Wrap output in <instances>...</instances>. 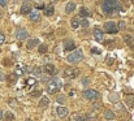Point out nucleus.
<instances>
[{
  "label": "nucleus",
  "mask_w": 134,
  "mask_h": 121,
  "mask_svg": "<svg viewBox=\"0 0 134 121\" xmlns=\"http://www.w3.org/2000/svg\"><path fill=\"white\" fill-rule=\"evenodd\" d=\"M86 121H89V120H86Z\"/></svg>",
  "instance_id": "44"
},
{
  "label": "nucleus",
  "mask_w": 134,
  "mask_h": 121,
  "mask_svg": "<svg viewBox=\"0 0 134 121\" xmlns=\"http://www.w3.org/2000/svg\"><path fill=\"white\" fill-rule=\"evenodd\" d=\"M104 117L107 119V120H113L115 117H116V115L112 112V111H109V109H107L105 112H104Z\"/></svg>",
  "instance_id": "20"
},
{
  "label": "nucleus",
  "mask_w": 134,
  "mask_h": 121,
  "mask_svg": "<svg viewBox=\"0 0 134 121\" xmlns=\"http://www.w3.org/2000/svg\"><path fill=\"white\" fill-rule=\"evenodd\" d=\"M1 119H4V113H3V111L0 109V120H1Z\"/></svg>",
  "instance_id": "39"
},
{
  "label": "nucleus",
  "mask_w": 134,
  "mask_h": 121,
  "mask_svg": "<svg viewBox=\"0 0 134 121\" xmlns=\"http://www.w3.org/2000/svg\"><path fill=\"white\" fill-rule=\"evenodd\" d=\"M57 102L64 103V102H65V96H59V98H57Z\"/></svg>",
  "instance_id": "36"
},
{
  "label": "nucleus",
  "mask_w": 134,
  "mask_h": 121,
  "mask_svg": "<svg viewBox=\"0 0 134 121\" xmlns=\"http://www.w3.org/2000/svg\"><path fill=\"white\" fill-rule=\"evenodd\" d=\"M80 14L85 18V17H89L90 16V12H89V9L87 8H85V7H82L81 9H80Z\"/></svg>",
  "instance_id": "22"
},
{
  "label": "nucleus",
  "mask_w": 134,
  "mask_h": 121,
  "mask_svg": "<svg viewBox=\"0 0 134 121\" xmlns=\"http://www.w3.org/2000/svg\"><path fill=\"white\" fill-rule=\"evenodd\" d=\"M125 102H126V104H128V106L134 107V96L133 95H128V96L125 98Z\"/></svg>",
  "instance_id": "23"
},
{
  "label": "nucleus",
  "mask_w": 134,
  "mask_h": 121,
  "mask_svg": "<svg viewBox=\"0 0 134 121\" xmlns=\"http://www.w3.org/2000/svg\"><path fill=\"white\" fill-rule=\"evenodd\" d=\"M91 52H92V53L99 55V53H100V50H99V48H92V50H91Z\"/></svg>",
  "instance_id": "35"
},
{
  "label": "nucleus",
  "mask_w": 134,
  "mask_h": 121,
  "mask_svg": "<svg viewBox=\"0 0 134 121\" xmlns=\"http://www.w3.org/2000/svg\"><path fill=\"white\" fill-rule=\"evenodd\" d=\"M82 60H83V53H82L81 50H76L73 53H70V55L68 56V61H69V63H73V64L80 63V61H82Z\"/></svg>",
  "instance_id": "2"
},
{
  "label": "nucleus",
  "mask_w": 134,
  "mask_h": 121,
  "mask_svg": "<svg viewBox=\"0 0 134 121\" xmlns=\"http://www.w3.org/2000/svg\"><path fill=\"white\" fill-rule=\"evenodd\" d=\"M94 37H95V40H96V42H103L104 33H103L100 29H95V30H94Z\"/></svg>",
  "instance_id": "11"
},
{
  "label": "nucleus",
  "mask_w": 134,
  "mask_h": 121,
  "mask_svg": "<svg viewBox=\"0 0 134 121\" xmlns=\"http://www.w3.org/2000/svg\"><path fill=\"white\" fill-rule=\"evenodd\" d=\"M117 28H119V30H124V29L126 28V25H125L124 21H119V26H117Z\"/></svg>",
  "instance_id": "31"
},
{
  "label": "nucleus",
  "mask_w": 134,
  "mask_h": 121,
  "mask_svg": "<svg viewBox=\"0 0 134 121\" xmlns=\"http://www.w3.org/2000/svg\"><path fill=\"white\" fill-rule=\"evenodd\" d=\"M74 120L76 121H86L87 120V115H81V113H78V115H76Z\"/></svg>",
  "instance_id": "25"
},
{
  "label": "nucleus",
  "mask_w": 134,
  "mask_h": 121,
  "mask_svg": "<svg viewBox=\"0 0 134 121\" xmlns=\"http://www.w3.org/2000/svg\"><path fill=\"white\" fill-rule=\"evenodd\" d=\"M29 18H30V21H33V22H39L41 21V14L38 13V12H30V14H29Z\"/></svg>",
  "instance_id": "12"
},
{
  "label": "nucleus",
  "mask_w": 134,
  "mask_h": 121,
  "mask_svg": "<svg viewBox=\"0 0 134 121\" xmlns=\"http://www.w3.org/2000/svg\"><path fill=\"white\" fill-rule=\"evenodd\" d=\"M74 9H76V4H74L73 1H70V3H68V4L65 5V12H66V13H72Z\"/></svg>",
  "instance_id": "17"
},
{
  "label": "nucleus",
  "mask_w": 134,
  "mask_h": 121,
  "mask_svg": "<svg viewBox=\"0 0 134 121\" xmlns=\"http://www.w3.org/2000/svg\"><path fill=\"white\" fill-rule=\"evenodd\" d=\"M124 40H125L128 44H132V42H133V37H132V35H129V34H126V35L124 37Z\"/></svg>",
  "instance_id": "29"
},
{
  "label": "nucleus",
  "mask_w": 134,
  "mask_h": 121,
  "mask_svg": "<svg viewBox=\"0 0 134 121\" xmlns=\"http://www.w3.org/2000/svg\"><path fill=\"white\" fill-rule=\"evenodd\" d=\"M30 72H31L34 76H37V77H39V76L42 74V69H41L39 67H33V68H30Z\"/></svg>",
  "instance_id": "19"
},
{
  "label": "nucleus",
  "mask_w": 134,
  "mask_h": 121,
  "mask_svg": "<svg viewBox=\"0 0 134 121\" xmlns=\"http://www.w3.org/2000/svg\"><path fill=\"white\" fill-rule=\"evenodd\" d=\"M81 82H82V85H89V78H83V80L81 81Z\"/></svg>",
  "instance_id": "38"
},
{
  "label": "nucleus",
  "mask_w": 134,
  "mask_h": 121,
  "mask_svg": "<svg viewBox=\"0 0 134 121\" xmlns=\"http://www.w3.org/2000/svg\"><path fill=\"white\" fill-rule=\"evenodd\" d=\"M64 50L65 51H74L76 50V43L73 40H66L64 43Z\"/></svg>",
  "instance_id": "10"
},
{
  "label": "nucleus",
  "mask_w": 134,
  "mask_h": 121,
  "mask_svg": "<svg viewBox=\"0 0 134 121\" xmlns=\"http://www.w3.org/2000/svg\"><path fill=\"white\" fill-rule=\"evenodd\" d=\"M13 120H14V115L12 112L4 113V121H13Z\"/></svg>",
  "instance_id": "24"
},
{
  "label": "nucleus",
  "mask_w": 134,
  "mask_h": 121,
  "mask_svg": "<svg viewBox=\"0 0 134 121\" xmlns=\"http://www.w3.org/2000/svg\"><path fill=\"white\" fill-rule=\"evenodd\" d=\"M102 9L105 14H112L121 10V4L119 3V0H103Z\"/></svg>",
  "instance_id": "1"
},
{
  "label": "nucleus",
  "mask_w": 134,
  "mask_h": 121,
  "mask_svg": "<svg viewBox=\"0 0 134 121\" xmlns=\"http://www.w3.org/2000/svg\"><path fill=\"white\" fill-rule=\"evenodd\" d=\"M7 4H8V0H0V5L1 7H5Z\"/></svg>",
  "instance_id": "37"
},
{
  "label": "nucleus",
  "mask_w": 134,
  "mask_h": 121,
  "mask_svg": "<svg viewBox=\"0 0 134 121\" xmlns=\"http://www.w3.org/2000/svg\"><path fill=\"white\" fill-rule=\"evenodd\" d=\"M53 12H55V8H53V5H52V4L47 5V7L44 8V10H43V13H44L47 17H51V16H53Z\"/></svg>",
  "instance_id": "13"
},
{
  "label": "nucleus",
  "mask_w": 134,
  "mask_h": 121,
  "mask_svg": "<svg viewBox=\"0 0 134 121\" xmlns=\"http://www.w3.org/2000/svg\"><path fill=\"white\" fill-rule=\"evenodd\" d=\"M18 80V74H16V73H10L8 77H7V81H8V83L9 85H14L16 82Z\"/></svg>",
  "instance_id": "14"
},
{
  "label": "nucleus",
  "mask_w": 134,
  "mask_h": 121,
  "mask_svg": "<svg viewBox=\"0 0 134 121\" xmlns=\"http://www.w3.org/2000/svg\"><path fill=\"white\" fill-rule=\"evenodd\" d=\"M64 74H65V77H68V78H76V77H78V74H80V69H77V68H74V67H69V68H66V69L64 70Z\"/></svg>",
  "instance_id": "5"
},
{
  "label": "nucleus",
  "mask_w": 134,
  "mask_h": 121,
  "mask_svg": "<svg viewBox=\"0 0 134 121\" xmlns=\"http://www.w3.org/2000/svg\"><path fill=\"white\" fill-rule=\"evenodd\" d=\"M80 25H82L83 28H87V26H89V21H87L86 18H83L82 21H80Z\"/></svg>",
  "instance_id": "32"
},
{
  "label": "nucleus",
  "mask_w": 134,
  "mask_h": 121,
  "mask_svg": "<svg viewBox=\"0 0 134 121\" xmlns=\"http://www.w3.org/2000/svg\"><path fill=\"white\" fill-rule=\"evenodd\" d=\"M43 70H44L47 74H53L55 73V67H53V64H46L44 67H43Z\"/></svg>",
  "instance_id": "15"
},
{
  "label": "nucleus",
  "mask_w": 134,
  "mask_h": 121,
  "mask_svg": "<svg viewBox=\"0 0 134 121\" xmlns=\"http://www.w3.org/2000/svg\"><path fill=\"white\" fill-rule=\"evenodd\" d=\"M3 64H4V67H10V60L9 59H4Z\"/></svg>",
  "instance_id": "33"
},
{
  "label": "nucleus",
  "mask_w": 134,
  "mask_h": 121,
  "mask_svg": "<svg viewBox=\"0 0 134 121\" xmlns=\"http://www.w3.org/2000/svg\"><path fill=\"white\" fill-rule=\"evenodd\" d=\"M83 98L87 99V100H96L99 98V92L96 90H92V89H87L83 91Z\"/></svg>",
  "instance_id": "4"
},
{
  "label": "nucleus",
  "mask_w": 134,
  "mask_h": 121,
  "mask_svg": "<svg viewBox=\"0 0 134 121\" xmlns=\"http://www.w3.org/2000/svg\"><path fill=\"white\" fill-rule=\"evenodd\" d=\"M4 42H5V35H4V34L0 31V44H3Z\"/></svg>",
  "instance_id": "34"
},
{
  "label": "nucleus",
  "mask_w": 134,
  "mask_h": 121,
  "mask_svg": "<svg viewBox=\"0 0 134 121\" xmlns=\"http://www.w3.org/2000/svg\"><path fill=\"white\" fill-rule=\"evenodd\" d=\"M33 10V7H31V4H29V3H25V4H22V7H21V14H30V12Z\"/></svg>",
  "instance_id": "9"
},
{
  "label": "nucleus",
  "mask_w": 134,
  "mask_h": 121,
  "mask_svg": "<svg viewBox=\"0 0 134 121\" xmlns=\"http://www.w3.org/2000/svg\"><path fill=\"white\" fill-rule=\"evenodd\" d=\"M53 121H55V120H53Z\"/></svg>",
  "instance_id": "45"
},
{
  "label": "nucleus",
  "mask_w": 134,
  "mask_h": 121,
  "mask_svg": "<svg viewBox=\"0 0 134 121\" xmlns=\"http://www.w3.org/2000/svg\"><path fill=\"white\" fill-rule=\"evenodd\" d=\"M26 72V67H21V65H18L17 68H16V74H24Z\"/></svg>",
  "instance_id": "26"
},
{
  "label": "nucleus",
  "mask_w": 134,
  "mask_h": 121,
  "mask_svg": "<svg viewBox=\"0 0 134 121\" xmlns=\"http://www.w3.org/2000/svg\"><path fill=\"white\" fill-rule=\"evenodd\" d=\"M47 50H48V48H47V46H46V44H41L38 51H39V53H42V55H43V53H46V52H47Z\"/></svg>",
  "instance_id": "28"
},
{
  "label": "nucleus",
  "mask_w": 134,
  "mask_h": 121,
  "mask_svg": "<svg viewBox=\"0 0 134 121\" xmlns=\"http://www.w3.org/2000/svg\"><path fill=\"white\" fill-rule=\"evenodd\" d=\"M35 83H37V81L34 80V78H27V80H26V85H27V86H34Z\"/></svg>",
  "instance_id": "30"
},
{
  "label": "nucleus",
  "mask_w": 134,
  "mask_h": 121,
  "mask_svg": "<svg viewBox=\"0 0 134 121\" xmlns=\"http://www.w3.org/2000/svg\"><path fill=\"white\" fill-rule=\"evenodd\" d=\"M57 115H59V117L60 119H65V117H68V115H69V109L66 108V107H59L57 108Z\"/></svg>",
  "instance_id": "8"
},
{
  "label": "nucleus",
  "mask_w": 134,
  "mask_h": 121,
  "mask_svg": "<svg viewBox=\"0 0 134 121\" xmlns=\"http://www.w3.org/2000/svg\"><path fill=\"white\" fill-rule=\"evenodd\" d=\"M52 1H53V3H55V1H57V0H52Z\"/></svg>",
  "instance_id": "43"
},
{
  "label": "nucleus",
  "mask_w": 134,
  "mask_h": 121,
  "mask_svg": "<svg viewBox=\"0 0 134 121\" xmlns=\"http://www.w3.org/2000/svg\"><path fill=\"white\" fill-rule=\"evenodd\" d=\"M41 94H42V91H41V90H34V91H31V94H30V95H31L33 98H39V96H41Z\"/></svg>",
  "instance_id": "27"
},
{
  "label": "nucleus",
  "mask_w": 134,
  "mask_h": 121,
  "mask_svg": "<svg viewBox=\"0 0 134 121\" xmlns=\"http://www.w3.org/2000/svg\"><path fill=\"white\" fill-rule=\"evenodd\" d=\"M133 24H134V22H133Z\"/></svg>",
  "instance_id": "46"
},
{
  "label": "nucleus",
  "mask_w": 134,
  "mask_h": 121,
  "mask_svg": "<svg viewBox=\"0 0 134 121\" xmlns=\"http://www.w3.org/2000/svg\"><path fill=\"white\" fill-rule=\"evenodd\" d=\"M26 121H33L31 119H26Z\"/></svg>",
  "instance_id": "42"
},
{
  "label": "nucleus",
  "mask_w": 134,
  "mask_h": 121,
  "mask_svg": "<svg viewBox=\"0 0 134 121\" xmlns=\"http://www.w3.org/2000/svg\"><path fill=\"white\" fill-rule=\"evenodd\" d=\"M70 25H72L73 29L78 28V26H80V20H78V17H73V18L70 20Z\"/></svg>",
  "instance_id": "21"
},
{
  "label": "nucleus",
  "mask_w": 134,
  "mask_h": 121,
  "mask_svg": "<svg viewBox=\"0 0 134 121\" xmlns=\"http://www.w3.org/2000/svg\"><path fill=\"white\" fill-rule=\"evenodd\" d=\"M1 16H3V13H1V10H0V18H1Z\"/></svg>",
  "instance_id": "41"
},
{
  "label": "nucleus",
  "mask_w": 134,
  "mask_h": 121,
  "mask_svg": "<svg viewBox=\"0 0 134 121\" xmlns=\"http://www.w3.org/2000/svg\"><path fill=\"white\" fill-rule=\"evenodd\" d=\"M16 38L18 40H25L29 38V33L25 30V29H18L16 31Z\"/></svg>",
  "instance_id": "7"
},
{
  "label": "nucleus",
  "mask_w": 134,
  "mask_h": 121,
  "mask_svg": "<svg viewBox=\"0 0 134 121\" xmlns=\"http://www.w3.org/2000/svg\"><path fill=\"white\" fill-rule=\"evenodd\" d=\"M60 87H61V83H60V80H52L49 83H48V86H47V91L49 92V94H56V92H59V90H60Z\"/></svg>",
  "instance_id": "3"
},
{
  "label": "nucleus",
  "mask_w": 134,
  "mask_h": 121,
  "mask_svg": "<svg viewBox=\"0 0 134 121\" xmlns=\"http://www.w3.org/2000/svg\"><path fill=\"white\" fill-rule=\"evenodd\" d=\"M48 104H49V100H48V98H47V96L41 98V100H39V107H41V108H47V107H48Z\"/></svg>",
  "instance_id": "16"
},
{
  "label": "nucleus",
  "mask_w": 134,
  "mask_h": 121,
  "mask_svg": "<svg viewBox=\"0 0 134 121\" xmlns=\"http://www.w3.org/2000/svg\"><path fill=\"white\" fill-rule=\"evenodd\" d=\"M4 80V74L3 73H0V81H3Z\"/></svg>",
  "instance_id": "40"
},
{
  "label": "nucleus",
  "mask_w": 134,
  "mask_h": 121,
  "mask_svg": "<svg viewBox=\"0 0 134 121\" xmlns=\"http://www.w3.org/2000/svg\"><path fill=\"white\" fill-rule=\"evenodd\" d=\"M104 30H105V33H108V34H116V33H119V28H117L116 24L112 22V21L104 24Z\"/></svg>",
  "instance_id": "6"
},
{
  "label": "nucleus",
  "mask_w": 134,
  "mask_h": 121,
  "mask_svg": "<svg viewBox=\"0 0 134 121\" xmlns=\"http://www.w3.org/2000/svg\"><path fill=\"white\" fill-rule=\"evenodd\" d=\"M38 44H39V40L38 39H35V38H34V39H30L29 42H27V48H29V50H31V48L37 47Z\"/></svg>",
  "instance_id": "18"
}]
</instances>
